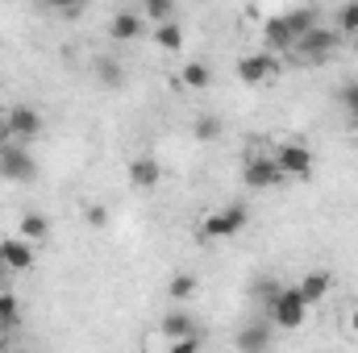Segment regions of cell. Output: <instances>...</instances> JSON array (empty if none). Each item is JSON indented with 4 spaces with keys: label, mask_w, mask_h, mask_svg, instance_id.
<instances>
[{
    "label": "cell",
    "mask_w": 358,
    "mask_h": 353,
    "mask_svg": "<svg viewBox=\"0 0 358 353\" xmlns=\"http://www.w3.org/2000/svg\"><path fill=\"white\" fill-rule=\"evenodd\" d=\"M334 21H338L342 33H358V0H346V4L334 13Z\"/></svg>",
    "instance_id": "cb8c5ba5"
},
{
    "label": "cell",
    "mask_w": 358,
    "mask_h": 353,
    "mask_svg": "<svg viewBox=\"0 0 358 353\" xmlns=\"http://www.w3.org/2000/svg\"><path fill=\"white\" fill-rule=\"evenodd\" d=\"M350 137L358 142V117H350Z\"/></svg>",
    "instance_id": "4dcf8cb0"
},
{
    "label": "cell",
    "mask_w": 358,
    "mask_h": 353,
    "mask_svg": "<svg viewBox=\"0 0 358 353\" xmlns=\"http://www.w3.org/2000/svg\"><path fill=\"white\" fill-rule=\"evenodd\" d=\"M187 333H196L187 312H167V316H163V337H167V341H176V337H187Z\"/></svg>",
    "instance_id": "44dd1931"
},
{
    "label": "cell",
    "mask_w": 358,
    "mask_h": 353,
    "mask_svg": "<svg viewBox=\"0 0 358 353\" xmlns=\"http://www.w3.org/2000/svg\"><path fill=\"white\" fill-rule=\"evenodd\" d=\"M4 121H8V142H34L46 129V117L34 104H13L4 112Z\"/></svg>",
    "instance_id": "8992f818"
},
{
    "label": "cell",
    "mask_w": 358,
    "mask_h": 353,
    "mask_svg": "<svg viewBox=\"0 0 358 353\" xmlns=\"http://www.w3.org/2000/svg\"><path fill=\"white\" fill-rule=\"evenodd\" d=\"M104 220H108V216H104V208H100V204H92V208H88V225H96V229H100Z\"/></svg>",
    "instance_id": "f1b7e54d"
},
{
    "label": "cell",
    "mask_w": 358,
    "mask_h": 353,
    "mask_svg": "<svg viewBox=\"0 0 358 353\" xmlns=\"http://www.w3.org/2000/svg\"><path fill=\"white\" fill-rule=\"evenodd\" d=\"M246 220H250L246 204H229V208H221V212L204 216L200 233H204V237H213V241H221V237H234V233H242V229H246Z\"/></svg>",
    "instance_id": "52a82bcc"
},
{
    "label": "cell",
    "mask_w": 358,
    "mask_h": 353,
    "mask_svg": "<svg viewBox=\"0 0 358 353\" xmlns=\"http://www.w3.org/2000/svg\"><path fill=\"white\" fill-rule=\"evenodd\" d=\"M21 237H29V241L50 237V220H46L42 212H25V216H21Z\"/></svg>",
    "instance_id": "ffe728a7"
},
{
    "label": "cell",
    "mask_w": 358,
    "mask_h": 353,
    "mask_svg": "<svg viewBox=\"0 0 358 353\" xmlns=\"http://www.w3.org/2000/svg\"><path fill=\"white\" fill-rule=\"evenodd\" d=\"M142 29H146V17L134 13V8H125V13H117V17L108 21V38H113V42H138Z\"/></svg>",
    "instance_id": "8fae6325"
},
{
    "label": "cell",
    "mask_w": 358,
    "mask_h": 353,
    "mask_svg": "<svg viewBox=\"0 0 358 353\" xmlns=\"http://www.w3.org/2000/svg\"><path fill=\"white\" fill-rule=\"evenodd\" d=\"M279 17L287 21L292 38H300V33H308V29L317 25V13H313V8H287V13H279Z\"/></svg>",
    "instance_id": "ac0fdd59"
},
{
    "label": "cell",
    "mask_w": 358,
    "mask_h": 353,
    "mask_svg": "<svg viewBox=\"0 0 358 353\" xmlns=\"http://www.w3.org/2000/svg\"><path fill=\"white\" fill-rule=\"evenodd\" d=\"M0 146H8V121H4V112H0Z\"/></svg>",
    "instance_id": "f546056e"
},
{
    "label": "cell",
    "mask_w": 358,
    "mask_h": 353,
    "mask_svg": "<svg viewBox=\"0 0 358 353\" xmlns=\"http://www.w3.org/2000/svg\"><path fill=\"white\" fill-rule=\"evenodd\" d=\"M167 295H171L176 303L192 299V295H196V274H176V278L167 283Z\"/></svg>",
    "instance_id": "603a6c76"
},
{
    "label": "cell",
    "mask_w": 358,
    "mask_h": 353,
    "mask_svg": "<svg viewBox=\"0 0 358 353\" xmlns=\"http://www.w3.org/2000/svg\"><path fill=\"white\" fill-rule=\"evenodd\" d=\"M179 8V0H142V17L150 21V25H159V21H171Z\"/></svg>",
    "instance_id": "d6986e66"
},
{
    "label": "cell",
    "mask_w": 358,
    "mask_h": 353,
    "mask_svg": "<svg viewBox=\"0 0 358 353\" xmlns=\"http://www.w3.org/2000/svg\"><path fill=\"white\" fill-rule=\"evenodd\" d=\"M176 84L179 88H187V91H204L208 84H213V71H208L204 63H183V71H179Z\"/></svg>",
    "instance_id": "2e32d148"
},
{
    "label": "cell",
    "mask_w": 358,
    "mask_h": 353,
    "mask_svg": "<svg viewBox=\"0 0 358 353\" xmlns=\"http://www.w3.org/2000/svg\"><path fill=\"white\" fill-rule=\"evenodd\" d=\"M200 350V337H196V333H187V337H176V341H171V353H196Z\"/></svg>",
    "instance_id": "4316f807"
},
{
    "label": "cell",
    "mask_w": 358,
    "mask_h": 353,
    "mask_svg": "<svg viewBox=\"0 0 358 353\" xmlns=\"http://www.w3.org/2000/svg\"><path fill=\"white\" fill-rule=\"evenodd\" d=\"M242 183L255 187V191H275V187L287 183V175L279 171L275 154H250V158L242 163Z\"/></svg>",
    "instance_id": "3957f363"
},
{
    "label": "cell",
    "mask_w": 358,
    "mask_h": 353,
    "mask_svg": "<svg viewBox=\"0 0 358 353\" xmlns=\"http://www.w3.org/2000/svg\"><path fill=\"white\" fill-rule=\"evenodd\" d=\"M342 104H346V112H350V117H358V84H346V91H342Z\"/></svg>",
    "instance_id": "83f0119b"
},
{
    "label": "cell",
    "mask_w": 358,
    "mask_h": 353,
    "mask_svg": "<svg viewBox=\"0 0 358 353\" xmlns=\"http://www.w3.org/2000/svg\"><path fill=\"white\" fill-rule=\"evenodd\" d=\"M263 38H267V50H292L296 46V38H292V29H287L283 17H271L267 25H263Z\"/></svg>",
    "instance_id": "5bb4252c"
},
{
    "label": "cell",
    "mask_w": 358,
    "mask_h": 353,
    "mask_svg": "<svg viewBox=\"0 0 358 353\" xmlns=\"http://www.w3.org/2000/svg\"><path fill=\"white\" fill-rule=\"evenodd\" d=\"M275 71H279V67H275L271 50H267V54H246V59H238V80H242L246 88H259V84H267Z\"/></svg>",
    "instance_id": "9c48e42d"
},
{
    "label": "cell",
    "mask_w": 358,
    "mask_h": 353,
    "mask_svg": "<svg viewBox=\"0 0 358 353\" xmlns=\"http://www.w3.org/2000/svg\"><path fill=\"white\" fill-rule=\"evenodd\" d=\"M271 345V324H250V329H242L238 333V350L246 353H259Z\"/></svg>",
    "instance_id": "e0dca14e"
},
{
    "label": "cell",
    "mask_w": 358,
    "mask_h": 353,
    "mask_svg": "<svg viewBox=\"0 0 358 353\" xmlns=\"http://www.w3.org/2000/svg\"><path fill=\"white\" fill-rule=\"evenodd\" d=\"M350 329H355V333H358V308H355V312H350Z\"/></svg>",
    "instance_id": "1f68e13d"
},
{
    "label": "cell",
    "mask_w": 358,
    "mask_h": 353,
    "mask_svg": "<svg viewBox=\"0 0 358 353\" xmlns=\"http://www.w3.org/2000/svg\"><path fill=\"white\" fill-rule=\"evenodd\" d=\"M183 42H187V38H183V25H179L176 17L155 25V46H159V50H167V54H179V50H183Z\"/></svg>",
    "instance_id": "4fadbf2b"
},
{
    "label": "cell",
    "mask_w": 358,
    "mask_h": 353,
    "mask_svg": "<svg viewBox=\"0 0 358 353\" xmlns=\"http://www.w3.org/2000/svg\"><path fill=\"white\" fill-rule=\"evenodd\" d=\"M296 291H300V295L308 299V308H313V303H321V299L334 291V274H329V270H308V274L296 283Z\"/></svg>",
    "instance_id": "7c38bea8"
},
{
    "label": "cell",
    "mask_w": 358,
    "mask_h": 353,
    "mask_svg": "<svg viewBox=\"0 0 358 353\" xmlns=\"http://www.w3.org/2000/svg\"><path fill=\"white\" fill-rule=\"evenodd\" d=\"M275 163H279V171L292 179H308L313 175V167H317V158H313V150L304 146V142H279L275 146Z\"/></svg>",
    "instance_id": "5b68a950"
},
{
    "label": "cell",
    "mask_w": 358,
    "mask_h": 353,
    "mask_svg": "<svg viewBox=\"0 0 358 353\" xmlns=\"http://www.w3.org/2000/svg\"><path fill=\"white\" fill-rule=\"evenodd\" d=\"M17 320H21V299L8 287H0V329H13Z\"/></svg>",
    "instance_id": "7402d4cb"
},
{
    "label": "cell",
    "mask_w": 358,
    "mask_h": 353,
    "mask_svg": "<svg viewBox=\"0 0 358 353\" xmlns=\"http://www.w3.org/2000/svg\"><path fill=\"white\" fill-rule=\"evenodd\" d=\"M42 4H46L50 13H59V17H80L88 0H42Z\"/></svg>",
    "instance_id": "484cf974"
},
{
    "label": "cell",
    "mask_w": 358,
    "mask_h": 353,
    "mask_svg": "<svg viewBox=\"0 0 358 353\" xmlns=\"http://www.w3.org/2000/svg\"><path fill=\"white\" fill-rule=\"evenodd\" d=\"M34 262H38V254H34V241L29 237H4L0 241V270L21 274V270H29Z\"/></svg>",
    "instance_id": "ba28073f"
},
{
    "label": "cell",
    "mask_w": 358,
    "mask_h": 353,
    "mask_svg": "<svg viewBox=\"0 0 358 353\" xmlns=\"http://www.w3.org/2000/svg\"><path fill=\"white\" fill-rule=\"evenodd\" d=\"M159 183H163V167H159V158L138 154V158L129 163V187H134V191H155Z\"/></svg>",
    "instance_id": "30bf717a"
},
{
    "label": "cell",
    "mask_w": 358,
    "mask_h": 353,
    "mask_svg": "<svg viewBox=\"0 0 358 353\" xmlns=\"http://www.w3.org/2000/svg\"><path fill=\"white\" fill-rule=\"evenodd\" d=\"M196 137H200V142H217V137H221V121H217L213 112H204V117L196 121Z\"/></svg>",
    "instance_id": "d4e9b609"
},
{
    "label": "cell",
    "mask_w": 358,
    "mask_h": 353,
    "mask_svg": "<svg viewBox=\"0 0 358 353\" xmlns=\"http://www.w3.org/2000/svg\"><path fill=\"white\" fill-rule=\"evenodd\" d=\"M267 312H271V324H275V329L296 333V329L308 320V299H304L296 287H279L267 299Z\"/></svg>",
    "instance_id": "7a4b0ae2"
},
{
    "label": "cell",
    "mask_w": 358,
    "mask_h": 353,
    "mask_svg": "<svg viewBox=\"0 0 358 353\" xmlns=\"http://www.w3.org/2000/svg\"><path fill=\"white\" fill-rule=\"evenodd\" d=\"M338 46H342V29H338V25H321V21H317L308 33H300V38H296V46H292V50H296V59H300L304 67H321V63H329V59L338 54Z\"/></svg>",
    "instance_id": "6da1fadb"
},
{
    "label": "cell",
    "mask_w": 358,
    "mask_h": 353,
    "mask_svg": "<svg viewBox=\"0 0 358 353\" xmlns=\"http://www.w3.org/2000/svg\"><path fill=\"white\" fill-rule=\"evenodd\" d=\"M0 179H8V183H34L38 179V163L25 150V142L0 146Z\"/></svg>",
    "instance_id": "277c9868"
},
{
    "label": "cell",
    "mask_w": 358,
    "mask_h": 353,
    "mask_svg": "<svg viewBox=\"0 0 358 353\" xmlns=\"http://www.w3.org/2000/svg\"><path fill=\"white\" fill-rule=\"evenodd\" d=\"M96 80H100L104 91H121L125 88V67H121L117 59H100V63H96Z\"/></svg>",
    "instance_id": "9a60e30c"
}]
</instances>
